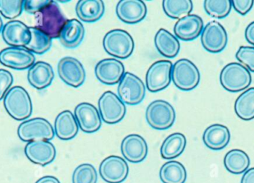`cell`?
Here are the masks:
<instances>
[{"label": "cell", "instance_id": "cell-1", "mask_svg": "<svg viewBox=\"0 0 254 183\" xmlns=\"http://www.w3.org/2000/svg\"><path fill=\"white\" fill-rule=\"evenodd\" d=\"M36 28L52 39L59 38L61 31L68 21L55 1H50L36 13Z\"/></svg>", "mask_w": 254, "mask_h": 183}, {"label": "cell", "instance_id": "cell-2", "mask_svg": "<svg viewBox=\"0 0 254 183\" xmlns=\"http://www.w3.org/2000/svg\"><path fill=\"white\" fill-rule=\"evenodd\" d=\"M219 80L224 89L232 93L246 91L252 82V74L240 62H231L222 68Z\"/></svg>", "mask_w": 254, "mask_h": 183}, {"label": "cell", "instance_id": "cell-3", "mask_svg": "<svg viewBox=\"0 0 254 183\" xmlns=\"http://www.w3.org/2000/svg\"><path fill=\"white\" fill-rule=\"evenodd\" d=\"M4 106L9 115L18 121L27 120L32 114L31 97L21 86H14L7 92L4 97Z\"/></svg>", "mask_w": 254, "mask_h": 183}, {"label": "cell", "instance_id": "cell-4", "mask_svg": "<svg viewBox=\"0 0 254 183\" xmlns=\"http://www.w3.org/2000/svg\"><path fill=\"white\" fill-rule=\"evenodd\" d=\"M103 46L108 54L122 59L129 57L134 48L132 37L122 29L109 31L103 40Z\"/></svg>", "mask_w": 254, "mask_h": 183}, {"label": "cell", "instance_id": "cell-5", "mask_svg": "<svg viewBox=\"0 0 254 183\" xmlns=\"http://www.w3.org/2000/svg\"><path fill=\"white\" fill-rule=\"evenodd\" d=\"M199 70L189 59L178 60L172 68V80L175 86L185 92L195 89L200 83Z\"/></svg>", "mask_w": 254, "mask_h": 183}, {"label": "cell", "instance_id": "cell-6", "mask_svg": "<svg viewBox=\"0 0 254 183\" xmlns=\"http://www.w3.org/2000/svg\"><path fill=\"white\" fill-rule=\"evenodd\" d=\"M17 135L24 142L51 140L55 137V129L46 119L37 118L24 121L18 128Z\"/></svg>", "mask_w": 254, "mask_h": 183}, {"label": "cell", "instance_id": "cell-7", "mask_svg": "<svg viewBox=\"0 0 254 183\" xmlns=\"http://www.w3.org/2000/svg\"><path fill=\"white\" fill-rule=\"evenodd\" d=\"M146 119L148 124L157 130L170 129L176 120V111L169 102L155 100L146 108Z\"/></svg>", "mask_w": 254, "mask_h": 183}, {"label": "cell", "instance_id": "cell-8", "mask_svg": "<svg viewBox=\"0 0 254 183\" xmlns=\"http://www.w3.org/2000/svg\"><path fill=\"white\" fill-rule=\"evenodd\" d=\"M118 93L124 103L137 105L144 99L146 87L139 77L131 73L127 72L119 83Z\"/></svg>", "mask_w": 254, "mask_h": 183}, {"label": "cell", "instance_id": "cell-9", "mask_svg": "<svg viewBox=\"0 0 254 183\" xmlns=\"http://www.w3.org/2000/svg\"><path fill=\"white\" fill-rule=\"evenodd\" d=\"M100 115L104 123L116 124L123 120L126 106L119 96L112 92L103 93L98 101Z\"/></svg>", "mask_w": 254, "mask_h": 183}, {"label": "cell", "instance_id": "cell-10", "mask_svg": "<svg viewBox=\"0 0 254 183\" xmlns=\"http://www.w3.org/2000/svg\"><path fill=\"white\" fill-rule=\"evenodd\" d=\"M228 33L222 24L212 21L204 27L201 34L203 47L210 53H220L228 44Z\"/></svg>", "mask_w": 254, "mask_h": 183}, {"label": "cell", "instance_id": "cell-11", "mask_svg": "<svg viewBox=\"0 0 254 183\" xmlns=\"http://www.w3.org/2000/svg\"><path fill=\"white\" fill-rule=\"evenodd\" d=\"M173 64L170 61L154 62L146 72V85L151 92H158L168 87L171 83Z\"/></svg>", "mask_w": 254, "mask_h": 183}, {"label": "cell", "instance_id": "cell-12", "mask_svg": "<svg viewBox=\"0 0 254 183\" xmlns=\"http://www.w3.org/2000/svg\"><path fill=\"white\" fill-rule=\"evenodd\" d=\"M60 78L68 86L78 88L84 83L86 71L80 61L75 58H63L58 65Z\"/></svg>", "mask_w": 254, "mask_h": 183}, {"label": "cell", "instance_id": "cell-13", "mask_svg": "<svg viewBox=\"0 0 254 183\" xmlns=\"http://www.w3.org/2000/svg\"><path fill=\"white\" fill-rule=\"evenodd\" d=\"M35 56L25 47H9L0 52V63L15 70H25L35 63Z\"/></svg>", "mask_w": 254, "mask_h": 183}, {"label": "cell", "instance_id": "cell-14", "mask_svg": "<svg viewBox=\"0 0 254 183\" xmlns=\"http://www.w3.org/2000/svg\"><path fill=\"white\" fill-rule=\"evenodd\" d=\"M100 175L105 182L121 183L127 179L128 166L126 160L118 156H110L100 166Z\"/></svg>", "mask_w": 254, "mask_h": 183}, {"label": "cell", "instance_id": "cell-15", "mask_svg": "<svg viewBox=\"0 0 254 183\" xmlns=\"http://www.w3.org/2000/svg\"><path fill=\"white\" fill-rule=\"evenodd\" d=\"M74 117L79 127L85 133H95L102 125L99 111L96 107L88 102H82L76 106Z\"/></svg>", "mask_w": 254, "mask_h": 183}, {"label": "cell", "instance_id": "cell-16", "mask_svg": "<svg viewBox=\"0 0 254 183\" xmlns=\"http://www.w3.org/2000/svg\"><path fill=\"white\" fill-rule=\"evenodd\" d=\"M25 154L27 158L34 164L45 166L55 160L56 148L49 141H31L25 145Z\"/></svg>", "mask_w": 254, "mask_h": 183}, {"label": "cell", "instance_id": "cell-17", "mask_svg": "<svg viewBox=\"0 0 254 183\" xmlns=\"http://www.w3.org/2000/svg\"><path fill=\"white\" fill-rule=\"evenodd\" d=\"M95 76L101 83L113 86L120 83L125 74L124 64L116 59H105L95 66Z\"/></svg>", "mask_w": 254, "mask_h": 183}, {"label": "cell", "instance_id": "cell-18", "mask_svg": "<svg viewBox=\"0 0 254 183\" xmlns=\"http://www.w3.org/2000/svg\"><path fill=\"white\" fill-rule=\"evenodd\" d=\"M3 40L10 47H25L29 43L31 33L29 27L19 20H12L3 26Z\"/></svg>", "mask_w": 254, "mask_h": 183}, {"label": "cell", "instance_id": "cell-19", "mask_svg": "<svg viewBox=\"0 0 254 183\" xmlns=\"http://www.w3.org/2000/svg\"><path fill=\"white\" fill-rule=\"evenodd\" d=\"M204 29V22L198 15L189 14L179 19L173 31L177 38L183 41H192L198 38Z\"/></svg>", "mask_w": 254, "mask_h": 183}, {"label": "cell", "instance_id": "cell-20", "mask_svg": "<svg viewBox=\"0 0 254 183\" xmlns=\"http://www.w3.org/2000/svg\"><path fill=\"white\" fill-rule=\"evenodd\" d=\"M146 4L141 0H122L116 7L118 17L127 24L141 22L146 17Z\"/></svg>", "mask_w": 254, "mask_h": 183}, {"label": "cell", "instance_id": "cell-21", "mask_svg": "<svg viewBox=\"0 0 254 183\" xmlns=\"http://www.w3.org/2000/svg\"><path fill=\"white\" fill-rule=\"evenodd\" d=\"M121 148L124 157L130 163H140L147 156V144L138 135H130L126 137L122 141Z\"/></svg>", "mask_w": 254, "mask_h": 183}, {"label": "cell", "instance_id": "cell-22", "mask_svg": "<svg viewBox=\"0 0 254 183\" xmlns=\"http://www.w3.org/2000/svg\"><path fill=\"white\" fill-rule=\"evenodd\" d=\"M231 132L227 126L213 124L209 126L203 134L204 145L213 151L224 149L231 140Z\"/></svg>", "mask_w": 254, "mask_h": 183}, {"label": "cell", "instance_id": "cell-23", "mask_svg": "<svg viewBox=\"0 0 254 183\" xmlns=\"http://www.w3.org/2000/svg\"><path fill=\"white\" fill-rule=\"evenodd\" d=\"M54 77L55 73L52 65L46 62H35L28 70V83L38 90L49 87L52 84Z\"/></svg>", "mask_w": 254, "mask_h": 183}, {"label": "cell", "instance_id": "cell-24", "mask_svg": "<svg viewBox=\"0 0 254 183\" xmlns=\"http://www.w3.org/2000/svg\"><path fill=\"white\" fill-rule=\"evenodd\" d=\"M85 36L83 24L77 19L67 21L60 34L61 44L67 48H75L80 46Z\"/></svg>", "mask_w": 254, "mask_h": 183}, {"label": "cell", "instance_id": "cell-25", "mask_svg": "<svg viewBox=\"0 0 254 183\" xmlns=\"http://www.w3.org/2000/svg\"><path fill=\"white\" fill-rule=\"evenodd\" d=\"M79 126L74 114L70 111L60 113L55 122V133L62 140H70L78 133Z\"/></svg>", "mask_w": 254, "mask_h": 183}, {"label": "cell", "instance_id": "cell-26", "mask_svg": "<svg viewBox=\"0 0 254 183\" xmlns=\"http://www.w3.org/2000/svg\"><path fill=\"white\" fill-rule=\"evenodd\" d=\"M75 10L80 20L95 22L104 16L105 5L102 0H80L77 1Z\"/></svg>", "mask_w": 254, "mask_h": 183}, {"label": "cell", "instance_id": "cell-27", "mask_svg": "<svg viewBox=\"0 0 254 183\" xmlns=\"http://www.w3.org/2000/svg\"><path fill=\"white\" fill-rule=\"evenodd\" d=\"M155 45L158 51L167 58H174L180 50V43L177 37L164 28L155 34Z\"/></svg>", "mask_w": 254, "mask_h": 183}, {"label": "cell", "instance_id": "cell-28", "mask_svg": "<svg viewBox=\"0 0 254 183\" xmlns=\"http://www.w3.org/2000/svg\"><path fill=\"white\" fill-rule=\"evenodd\" d=\"M224 165L226 170L230 173L241 175L249 169L251 165L250 157L243 150H231L225 156Z\"/></svg>", "mask_w": 254, "mask_h": 183}, {"label": "cell", "instance_id": "cell-29", "mask_svg": "<svg viewBox=\"0 0 254 183\" xmlns=\"http://www.w3.org/2000/svg\"><path fill=\"white\" fill-rule=\"evenodd\" d=\"M187 139L185 135L174 133L164 139L161 147V155L165 160H173L179 157L186 148Z\"/></svg>", "mask_w": 254, "mask_h": 183}, {"label": "cell", "instance_id": "cell-30", "mask_svg": "<svg viewBox=\"0 0 254 183\" xmlns=\"http://www.w3.org/2000/svg\"><path fill=\"white\" fill-rule=\"evenodd\" d=\"M234 111L239 118L245 121L254 119V87L249 88L236 99Z\"/></svg>", "mask_w": 254, "mask_h": 183}, {"label": "cell", "instance_id": "cell-31", "mask_svg": "<svg viewBox=\"0 0 254 183\" xmlns=\"http://www.w3.org/2000/svg\"><path fill=\"white\" fill-rule=\"evenodd\" d=\"M160 179L164 183H185L187 180L186 169L179 162H167L161 168Z\"/></svg>", "mask_w": 254, "mask_h": 183}, {"label": "cell", "instance_id": "cell-32", "mask_svg": "<svg viewBox=\"0 0 254 183\" xmlns=\"http://www.w3.org/2000/svg\"><path fill=\"white\" fill-rule=\"evenodd\" d=\"M31 39L25 48L36 54H43L52 47V39L36 27H29Z\"/></svg>", "mask_w": 254, "mask_h": 183}, {"label": "cell", "instance_id": "cell-33", "mask_svg": "<svg viewBox=\"0 0 254 183\" xmlns=\"http://www.w3.org/2000/svg\"><path fill=\"white\" fill-rule=\"evenodd\" d=\"M163 9L167 16L172 19H182L192 10L193 4L191 0H164Z\"/></svg>", "mask_w": 254, "mask_h": 183}, {"label": "cell", "instance_id": "cell-34", "mask_svg": "<svg viewBox=\"0 0 254 183\" xmlns=\"http://www.w3.org/2000/svg\"><path fill=\"white\" fill-rule=\"evenodd\" d=\"M204 7L209 16L216 19H224L231 13L232 1L231 0H205Z\"/></svg>", "mask_w": 254, "mask_h": 183}, {"label": "cell", "instance_id": "cell-35", "mask_svg": "<svg viewBox=\"0 0 254 183\" xmlns=\"http://www.w3.org/2000/svg\"><path fill=\"white\" fill-rule=\"evenodd\" d=\"M98 174L92 165L85 163L76 168L73 173V183H97Z\"/></svg>", "mask_w": 254, "mask_h": 183}, {"label": "cell", "instance_id": "cell-36", "mask_svg": "<svg viewBox=\"0 0 254 183\" xmlns=\"http://www.w3.org/2000/svg\"><path fill=\"white\" fill-rule=\"evenodd\" d=\"M24 9L22 0H0V13L6 19H13L20 16Z\"/></svg>", "mask_w": 254, "mask_h": 183}, {"label": "cell", "instance_id": "cell-37", "mask_svg": "<svg viewBox=\"0 0 254 183\" xmlns=\"http://www.w3.org/2000/svg\"><path fill=\"white\" fill-rule=\"evenodd\" d=\"M237 60L254 73V47L253 46H241L236 53Z\"/></svg>", "mask_w": 254, "mask_h": 183}, {"label": "cell", "instance_id": "cell-38", "mask_svg": "<svg viewBox=\"0 0 254 183\" xmlns=\"http://www.w3.org/2000/svg\"><path fill=\"white\" fill-rule=\"evenodd\" d=\"M13 78L9 71L0 69V100L4 99L7 92L13 84Z\"/></svg>", "mask_w": 254, "mask_h": 183}, {"label": "cell", "instance_id": "cell-39", "mask_svg": "<svg viewBox=\"0 0 254 183\" xmlns=\"http://www.w3.org/2000/svg\"><path fill=\"white\" fill-rule=\"evenodd\" d=\"M50 1L51 0H40V1L25 0L24 1V10L30 14H36L45 6L47 5Z\"/></svg>", "mask_w": 254, "mask_h": 183}, {"label": "cell", "instance_id": "cell-40", "mask_svg": "<svg viewBox=\"0 0 254 183\" xmlns=\"http://www.w3.org/2000/svg\"><path fill=\"white\" fill-rule=\"evenodd\" d=\"M254 4V0H233L232 7L240 15L247 14L251 11Z\"/></svg>", "mask_w": 254, "mask_h": 183}, {"label": "cell", "instance_id": "cell-41", "mask_svg": "<svg viewBox=\"0 0 254 183\" xmlns=\"http://www.w3.org/2000/svg\"><path fill=\"white\" fill-rule=\"evenodd\" d=\"M245 37L249 44L252 45L254 47V21L251 22L245 31Z\"/></svg>", "mask_w": 254, "mask_h": 183}, {"label": "cell", "instance_id": "cell-42", "mask_svg": "<svg viewBox=\"0 0 254 183\" xmlns=\"http://www.w3.org/2000/svg\"><path fill=\"white\" fill-rule=\"evenodd\" d=\"M241 183H254V168L249 169L242 177Z\"/></svg>", "mask_w": 254, "mask_h": 183}, {"label": "cell", "instance_id": "cell-43", "mask_svg": "<svg viewBox=\"0 0 254 183\" xmlns=\"http://www.w3.org/2000/svg\"><path fill=\"white\" fill-rule=\"evenodd\" d=\"M35 183H61L59 180L53 176H45L40 178Z\"/></svg>", "mask_w": 254, "mask_h": 183}, {"label": "cell", "instance_id": "cell-44", "mask_svg": "<svg viewBox=\"0 0 254 183\" xmlns=\"http://www.w3.org/2000/svg\"><path fill=\"white\" fill-rule=\"evenodd\" d=\"M3 22L2 20H1V17H0V32H1V31H2L3 28Z\"/></svg>", "mask_w": 254, "mask_h": 183}]
</instances>
